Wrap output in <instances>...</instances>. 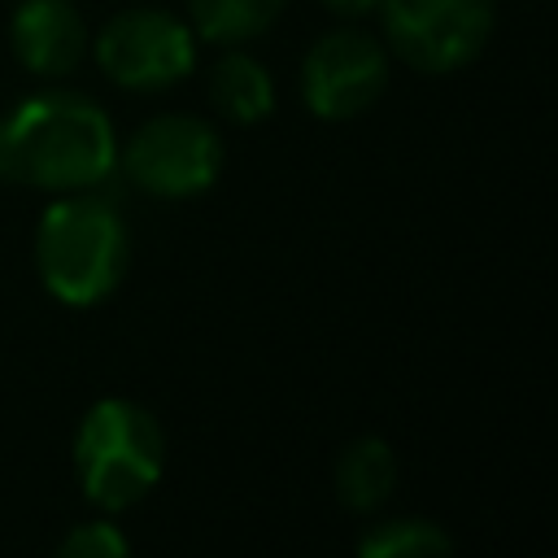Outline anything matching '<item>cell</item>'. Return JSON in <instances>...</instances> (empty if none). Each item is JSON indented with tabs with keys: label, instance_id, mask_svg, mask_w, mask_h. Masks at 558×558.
<instances>
[{
	"label": "cell",
	"instance_id": "13",
	"mask_svg": "<svg viewBox=\"0 0 558 558\" xmlns=\"http://www.w3.org/2000/svg\"><path fill=\"white\" fill-rule=\"evenodd\" d=\"M61 558H122L126 554V536L118 532V523L109 519H92V523H78L61 536L57 545Z\"/></svg>",
	"mask_w": 558,
	"mask_h": 558
},
{
	"label": "cell",
	"instance_id": "2",
	"mask_svg": "<svg viewBox=\"0 0 558 558\" xmlns=\"http://www.w3.org/2000/svg\"><path fill=\"white\" fill-rule=\"evenodd\" d=\"M131 266V235L113 205L96 196H61L39 214L35 270L61 305H100Z\"/></svg>",
	"mask_w": 558,
	"mask_h": 558
},
{
	"label": "cell",
	"instance_id": "10",
	"mask_svg": "<svg viewBox=\"0 0 558 558\" xmlns=\"http://www.w3.org/2000/svg\"><path fill=\"white\" fill-rule=\"evenodd\" d=\"M209 100L227 122L253 126L275 109V83L257 57L227 52L209 74Z\"/></svg>",
	"mask_w": 558,
	"mask_h": 558
},
{
	"label": "cell",
	"instance_id": "5",
	"mask_svg": "<svg viewBox=\"0 0 558 558\" xmlns=\"http://www.w3.org/2000/svg\"><path fill=\"white\" fill-rule=\"evenodd\" d=\"M388 48L423 74L471 65L497 22V0H379Z\"/></svg>",
	"mask_w": 558,
	"mask_h": 558
},
{
	"label": "cell",
	"instance_id": "3",
	"mask_svg": "<svg viewBox=\"0 0 558 558\" xmlns=\"http://www.w3.org/2000/svg\"><path fill=\"white\" fill-rule=\"evenodd\" d=\"M166 471L161 423L131 397L96 401L74 436V475L92 506L118 514L144 501Z\"/></svg>",
	"mask_w": 558,
	"mask_h": 558
},
{
	"label": "cell",
	"instance_id": "4",
	"mask_svg": "<svg viewBox=\"0 0 558 558\" xmlns=\"http://www.w3.org/2000/svg\"><path fill=\"white\" fill-rule=\"evenodd\" d=\"M122 174L157 196V201H187L214 187L222 170V140L196 113H157L118 148Z\"/></svg>",
	"mask_w": 558,
	"mask_h": 558
},
{
	"label": "cell",
	"instance_id": "6",
	"mask_svg": "<svg viewBox=\"0 0 558 558\" xmlns=\"http://www.w3.org/2000/svg\"><path fill=\"white\" fill-rule=\"evenodd\" d=\"M92 52L109 83L126 92H166L192 74L196 35L166 9H122L100 26Z\"/></svg>",
	"mask_w": 558,
	"mask_h": 558
},
{
	"label": "cell",
	"instance_id": "12",
	"mask_svg": "<svg viewBox=\"0 0 558 558\" xmlns=\"http://www.w3.org/2000/svg\"><path fill=\"white\" fill-rule=\"evenodd\" d=\"M449 549H453V536L440 523L410 519V514L379 519L357 536L362 558H436V554H449Z\"/></svg>",
	"mask_w": 558,
	"mask_h": 558
},
{
	"label": "cell",
	"instance_id": "8",
	"mask_svg": "<svg viewBox=\"0 0 558 558\" xmlns=\"http://www.w3.org/2000/svg\"><path fill=\"white\" fill-rule=\"evenodd\" d=\"M87 22L70 0H22L9 22L13 57L35 78H65L87 57Z\"/></svg>",
	"mask_w": 558,
	"mask_h": 558
},
{
	"label": "cell",
	"instance_id": "9",
	"mask_svg": "<svg viewBox=\"0 0 558 558\" xmlns=\"http://www.w3.org/2000/svg\"><path fill=\"white\" fill-rule=\"evenodd\" d=\"M397 484V453L384 436H357L336 458V501L353 514H371Z\"/></svg>",
	"mask_w": 558,
	"mask_h": 558
},
{
	"label": "cell",
	"instance_id": "14",
	"mask_svg": "<svg viewBox=\"0 0 558 558\" xmlns=\"http://www.w3.org/2000/svg\"><path fill=\"white\" fill-rule=\"evenodd\" d=\"M331 13H340V17H366V13H375V4L379 0H323Z\"/></svg>",
	"mask_w": 558,
	"mask_h": 558
},
{
	"label": "cell",
	"instance_id": "11",
	"mask_svg": "<svg viewBox=\"0 0 558 558\" xmlns=\"http://www.w3.org/2000/svg\"><path fill=\"white\" fill-rule=\"evenodd\" d=\"M288 0H187L192 35L209 44H248L275 26Z\"/></svg>",
	"mask_w": 558,
	"mask_h": 558
},
{
	"label": "cell",
	"instance_id": "1",
	"mask_svg": "<svg viewBox=\"0 0 558 558\" xmlns=\"http://www.w3.org/2000/svg\"><path fill=\"white\" fill-rule=\"evenodd\" d=\"M118 166L109 113L65 87L31 92L0 113V179L44 192H87Z\"/></svg>",
	"mask_w": 558,
	"mask_h": 558
},
{
	"label": "cell",
	"instance_id": "7",
	"mask_svg": "<svg viewBox=\"0 0 558 558\" xmlns=\"http://www.w3.org/2000/svg\"><path fill=\"white\" fill-rule=\"evenodd\" d=\"M388 87V48L353 26L327 31L301 61V100L314 118L344 122L366 113Z\"/></svg>",
	"mask_w": 558,
	"mask_h": 558
}]
</instances>
